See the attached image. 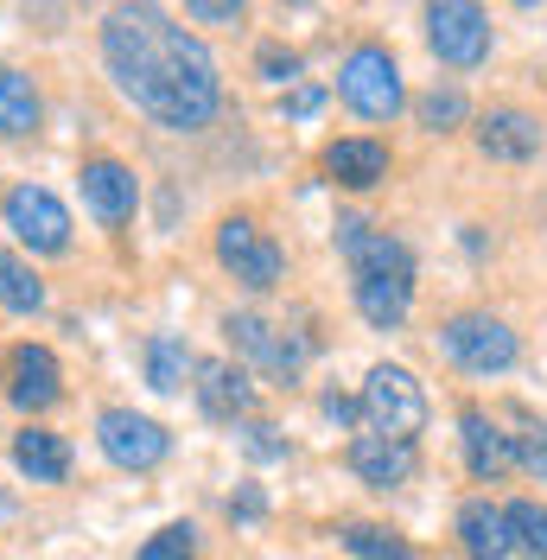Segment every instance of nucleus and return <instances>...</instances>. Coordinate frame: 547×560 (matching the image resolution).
<instances>
[{
	"instance_id": "f03ea898",
	"label": "nucleus",
	"mask_w": 547,
	"mask_h": 560,
	"mask_svg": "<svg viewBox=\"0 0 547 560\" xmlns=\"http://www.w3.org/2000/svg\"><path fill=\"white\" fill-rule=\"evenodd\" d=\"M363 415H370V433H388V440H408L427 427V388L414 383L401 363H376L370 383H363Z\"/></svg>"
},
{
	"instance_id": "dca6fc26",
	"label": "nucleus",
	"mask_w": 547,
	"mask_h": 560,
	"mask_svg": "<svg viewBox=\"0 0 547 560\" xmlns=\"http://www.w3.org/2000/svg\"><path fill=\"white\" fill-rule=\"evenodd\" d=\"M458 548L472 560H510V516L490 503V497H472L465 510H458Z\"/></svg>"
},
{
	"instance_id": "20e7f679",
	"label": "nucleus",
	"mask_w": 547,
	"mask_h": 560,
	"mask_svg": "<svg viewBox=\"0 0 547 560\" xmlns=\"http://www.w3.org/2000/svg\"><path fill=\"white\" fill-rule=\"evenodd\" d=\"M338 96L357 108V115L388 121V115L401 108V70H395V58H388L382 45H357L338 70Z\"/></svg>"
},
{
	"instance_id": "7c9ffc66",
	"label": "nucleus",
	"mask_w": 547,
	"mask_h": 560,
	"mask_svg": "<svg viewBox=\"0 0 547 560\" xmlns=\"http://www.w3.org/2000/svg\"><path fill=\"white\" fill-rule=\"evenodd\" d=\"M293 70H300V58H293V51H280V45H268V51H261V77H274V83H280V77H293Z\"/></svg>"
},
{
	"instance_id": "9d476101",
	"label": "nucleus",
	"mask_w": 547,
	"mask_h": 560,
	"mask_svg": "<svg viewBox=\"0 0 547 560\" xmlns=\"http://www.w3.org/2000/svg\"><path fill=\"white\" fill-rule=\"evenodd\" d=\"M217 261H223L242 287H274V280L287 275V255H280L248 217H223V230H217Z\"/></svg>"
},
{
	"instance_id": "6e6552de",
	"label": "nucleus",
	"mask_w": 547,
	"mask_h": 560,
	"mask_svg": "<svg viewBox=\"0 0 547 560\" xmlns=\"http://www.w3.org/2000/svg\"><path fill=\"white\" fill-rule=\"evenodd\" d=\"M0 210H7V230L33 248V255H58V248H70V210L58 205L51 191H38V185H13Z\"/></svg>"
},
{
	"instance_id": "c756f323",
	"label": "nucleus",
	"mask_w": 547,
	"mask_h": 560,
	"mask_svg": "<svg viewBox=\"0 0 547 560\" xmlns=\"http://www.w3.org/2000/svg\"><path fill=\"white\" fill-rule=\"evenodd\" d=\"M287 115H300V121H306V115H318V108H325V90H318V83H306V90H293V96H287Z\"/></svg>"
},
{
	"instance_id": "a211bd4d",
	"label": "nucleus",
	"mask_w": 547,
	"mask_h": 560,
	"mask_svg": "<svg viewBox=\"0 0 547 560\" xmlns=\"http://www.w3.org/2000/svg\"><path fill=\"white\" fill-rule=\"evenodd\" d=\"M198 401H205L210 420H242L255 408V388L236 363H198Z\"/></svg>"
},
{
	"instance_id": "4468645a",
	"label": "nucleus",
	"mask_w": 547,
	"mask_h": 560,
	"mask_svg": "<svg viewBox=\"0 0 547 560\" xmlns=\"http://www.w3.org/2000/svg\"><path fill=\"white\" fill-rule=\"evenodd\" d=\"M458 433H465V465H472V478L497 485L515 465V440L497 433V420L484 415V408H465V415H458Z\"/></svg>"
},
{
	"instance_id": "4be33fe9",
	"label": "nucleus",
	"mask_w": 547,
	"mask_h": 560,
	"mask_svg": "<svg viewBox=\"0 0 547 560\" xmlns=\"http://www.w3.org/2000/svg\"><path fill=\"white\" fill-rule=\"evenodd\" d=\"M198 363H191V350H185V338H172V331H160L153 345H147V383L160 388V395H172V388H185V376H191Z\"/></svg>"
},
{
	"instance_id": "aec40b11",
	"label": "nucleus",
	"mask_w": 547,
	"mask_h": 560,
	"mask_svg": "<svg viewBox=\"0 0 547 560\" xmlns=\"http://www.w3.org/2000/svg\"><path fill=\"white\" fill-rule=\"evenodd\" d=\"M414 306V280L408 275H376V280H357V313L382 325V331H395Z\"/></svg>"
},
{
	"instance_id": "423d86ee",
	"label": "nucleus",
	"mask_w": 547,
	"mask_h": 560,
	"mask_svg": "<svg viewBox=\"0 0 547 560\" xmlns=\"http://www.w3.org/2000/svg\"><path fill=\"white\" fill-rule=\"evenodd\" d=\"M96 440H103V453L115 458L121 471H153V465L172 453V433L160 427V420L135 415V408H103Z\"/></svg>"
},
{
	"instance_id": "a878e982",
	"label": "nucleus",
	"mask_w": 547,
	"mask_h": 560,
	"mask_svg": "<svg viewBox=\"0 0 547 560\" xmlns=\"http://www.w3.org/2000/svg\"><path fill=\"white\" fill-rule=\"evenodd\" d=\"M198 555V541H191V523H166L147 548H140V560H191Z\"/></svg>"
},
{
	"instance_id": "473e14b6",
	"label": "nucleus",
	"mask_w": 547,
	"mask_h": 560,
	"mask_svg": "<svg viewBox=\"0 0 547 560\" xmlns=\"http://www.w3.org/2000/svg\"><path fill=\"white\" fill-rule=\"evenodd\" d=\"M325 415H331V420H357V401H344V395H325Z\"/></svg>"
},
{
	"instance_id": "5701e85b",
	"label": "nucleus",
	"mask_w": 547,
	"mask_h": 560,
	"mask_svg": "<svg viewBox=\"0 0 547 560\" xmlns=\"http://www.w3.org/2000/svg\"><path fill=\"white\" fill-rule=\"evenodd\" d=\"M0 306L7 313H38L45 306V287H38V275L20 255H0Z\"/></svg>"
},
{
	"instance_id": "b1692460",
	"label": "nucleus",
	"mask_w": 547,
	"mask_h": 560,
	"mask_svg": "<svg viewBox=\"0 0 547 560\" xmlns=\"http://www.w3.org/2000/svg\"><path fill=\"white\" fill-rule=\"evenodd\" d=\"M510 516V541L522 548L528 560H547V510L535 503V497H522V503H510L503 510Z\"/></svg>"
},
{
	"instance_id": "ddd939ff",
	"label": "nucleus",
	"mask_w": 547,
	"mask_h": 560,
	"mask_svg": "<svg viewBox=\"0 0 547 560\" xmlns=\"http://www.w3.org/2000/svg\"><path fill=\"white\" fill-rule=\"evenodd\" d=\"M77 178H83V205H90V217H96V223H108V230H115V223H128V217H135L140 185H135V173H128L121 160H90Z\"/></svg>"
},
{
	"instance_id": "393cba45",
	"label": "nucleus",
	"mask_w": 547,
	"mask_h": 560,
	"mask_svg": "<svg viewBox=\"0 0 547 560\" xmlns=\"http://www.w3.org/2000/svg\"><path fill=\"white\" fill-rule=\"evenodd\" d=\"M344 548L357 560H414V548L401 541V535H388V528H376V523H350L344 528Z\"/></svg>"
},
{
	"instance_id": "9b49d317",
	"label": "nucleus",
	"mask_w": 547,
	"mask_h": 560,
	"mask_svg": "<svg viewBox=\"0 0 547 560\" xmlns=\"http://www.w3.org/2000/svg\"><path fill=\"white\" fill-rule=\"evenodd\" d=\"M0 376H7V401H13L20 415H45V408L65 395L58 357H51L45 345H13L7 363H0Z\"/></svg>"
},
{
	"instance_id": "7ed1b4c3",
	"label": "nucleus",
	"mask_w": 547,
	"mask_h": 560,
	"mask_svg": "<svg viewBox=\"0 0 547 560\" xmlns=\"http://www.w3.org/2000/svg\"><path fill=\"white\" fill-rule=\"evenodd\" d=\"M440 345H445V357H452L458 370H472V376H503L515 363V331L490 313H452L440 325Z\"/></svg>"
},
{
	"instance_id": "6ab92c4d",
	"label": "nucleus",
	"mask_w": 547,
	"mask_h": 560,
	"mask_svg": "<svg viewBox=\"0 0 547 560\" xmlns=\"http://www.w3.org/2000/svg\"><path fill=\"white\" fill-rule=\"evenodd\" d=\"M13 465L33 478V485H65L70 471V453L58 433H45V427H26V433H13Z\"/></svg>"
},
{
	"instance_id": "c85d7f7f",
	"label": "nucleus",
	"mask_w": 547,
	"mask_h": 560,
	"mask_svg": "<svg viewBox=\"0 0 547 560\" xmlns=\"http://www.w3.org/2000/svg\"><path fill=\"white\" fill-rule=\"evenodd\" d=\"M185 20H205V26H242V7L236 0H191Z\"/></svg>"
},
{
	"instance_id": "0eeeda50",
	"label": "nucleus",
	"mask_w": 547,
	"mask_h": 560,
	"mask_svg": "<svg viewBox=\"0 0 547 560\" xmlns=\"http://www.w3.org/2000/svg\"><path fill=\"white\" fill-rule=\"evenodd\" d=\"M223 331H230V345H236L255 370H268V376H300V363L312 357V338L280 331V325H268L261 313H236Z\"/></svg>"
},
{
	"instance_id": "f8f14e48",
	"label": "nucleus",
	"mask_w": 547,
	"mask_h": 560,
	"mask_svg": "<svg viewBox=\"0 0 547 560\" xmlns=\"http://www.w3.org/2000/svg\"><path fill=\"white\" fill-rule=\"evenodd\" d=\"M350 471H357L363 485H376V490H395V485H408L414 471H420V458H414L408 440L357 433V440H350Z\"/></svg>"
},
{
	"instance_id": "bb28decb",
	"label": "nucleus",
	"mask_w": 547,
	"mask_h": 560,
	"mask_svg": "<svg viewBox=\"0 0 547 560\" xmlns=\"http://www.w3.org/2000/svg\"><path fill=\"white\" fill-rule=\"evenodd\" d=\"M420 121H427V128H458V121H465V96H458V90H427V96H420Z\"/></svg>"
},
{
	"instance_id": "2eb2a0df",
	"label": "nucleus",
	"mask_w": 547,
	"mask_h": 560,
	"mask_svg": "<svg viewBox=\"0 0 547 560\" xmlns=\"http://www.w3.org/2000/svg\"><path fill=\"white\" fill-rule=\"evenodd\" d=\"M478 147L490 160H535L542 153V121L522 108H490L478 121Z\"/></svg>"
},
{
	"instance_id": "2f4dec72",
	"label": "nucleus",
	"mask_w": 547,
	"mask_h": 560,
	"mask_svg": "<svg viewBox=\"0 0 547 560\" xmlns=\"http://www.w3.org/2000/svg\"><path fill=\"white\" fill-rule=\"evenodd\" d=\"M248 453H255V458H280L287 446L274 440V427H248Z\"/></svg>"
},
{
	"instance_id": "f3484780",
	"label": "nucleus",
	"mask_w": 547,
	"mask_h": 560,
	"mask_svg": "<svg viewBox=\"0 0 547 560\" xmlns=\"http://www.w3.org/2000/svg\"><path fill=\"white\" fill-rule=\"evenodd\" d=\"M325 173L338 185H350V191H370V185L388 178V147L382 140H331L325 147Z\"/></svg>"
},
{
	"instance_id": "412c9836",
	"label": "nucleus",
	"mask_w": 547,
	"mask_h": 560,
	"mask_svg": "<svg viewBox=\"0 0 547 560\" xmlns=\"http://www.w3.org/2000/svg\"><path fill=\"white\" fill-rule=\"evenodd\" d=\"M38 90H33V77H20V70H7L0 65V135H33L38 128Z\"/></svg>"
},
{
	"instance_id": "1a4fd4ad",
	"label": "nucleus",
	"mask_w": 547,
	"mask_h": 560,
	"mask_svg": "<svg viewBox=\"0 0 547 560\" xmlns=\"http://www.w3.org/2000/svg\"><path fill=\"white\" fill-rule=\"evenodd\" d=\"M338 248L350 261V280H376V275H408L414 280V255L401 236H388L363 217H338Z\"/></svg>"
},
{
	"instance_id": "cd10ccee",
	"label": "nucleus",
	"mask_w": 547,
	"mask_h": 560,
	"mask_svg": "<svg viewBox=\"0 0 547 560\" xmlns=\"http://www.w3.org/2000/svg\"><path fill=\"white\" fill-rule=\"evenodd\" d=\"M515 465H522V471H535V478L547 485V427H528V433L515 440Z\"/></svg>"
},
{
	"instance_id": "f257e3e1",
	"label": "nucleus",
	"mask_w": 547,
	"mask_h": 560,
	"mask_svg": "<svg viewBox=\"0 0 547 560\" xmlns=\"http://www.w3.org/2000/svg\"><path fill=\"white\" fill-rule=\"evenodd\" d=\"M103 65L121 83V96L153 115L172 135L210 128L223 108V77L185 26H172L160 7H115L103 26Z\"/></svg>"
},
{
	"instance_id": "39448f33",
	"label": "nucleus",
	"mask_w": 547,
	"mask_h": 560,
	"mask_svg": "<svg viewBox=\"0 0 547 560\" xmlns=\"http://www.w3.org/2000/svg\"><path fill=\"white\" fill-rule=\"evenodd\" d=\"M427 38L445 65L472 70L490 58V13L472 0H440V7H427Z\"/></svg>"
}]
</instances>
